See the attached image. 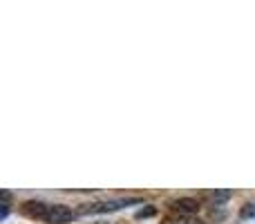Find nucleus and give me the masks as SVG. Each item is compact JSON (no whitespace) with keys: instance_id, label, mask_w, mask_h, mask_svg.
<instances>
[{"instance_id":"4","label":"nucleus","mask_w":255,"mask_h":224,"mask_svg":"<svg viewBox=\"0 0 255 224\" xmlns=\"http://www.w3.org/2000/svg\"><path fill=\"white\" fill-rule=\"evenodd\" d=\"M170 209L177 211L179 216H193V213L199 211V202L193 200V198H179V200H172Z\"/></svg>"},{"instance_id":"7","label":"nucleus","mask_w":255,"mask_h":224,"mask_svg":"<svg viewBox=\"0 0 255 224\" xmlns=\"http://www.w3.org/2000/svg\"><path fill=\"white\" fill-rule=\"evenodd\" d=\"M9 198H11V195H9L7 191H2V204H0V207H2L0 209V218H2V220L7 218V213H9Z\"/></svg>"},{"instance_id":"1","label":"nucleus","mask_w":255,"mask_h":224,"mask_svg":"<svg viewBox=\"0 0 255 224\" xmlns=\"http://www.w3.org/2000/svg\"><path fill=\"white\" fill-rule=\"evenodd\" d=\"M139 200H110V202H94V204H81V209L76 213L79 216H85V213H110L117 211L121 207H128V204H136Z\"/></svg>"},{"instance_id":"6","label":"nucleus","mask_w":255,"mask_h":224,"mask_svg":"<svg viewBox=\"0 0 255 224\" xmlns=\"http://www.w3.org/2000/svg\"><path fill=\"white\" fill-rule=\"evenodd\" d=\"M206 198L211 200V202H224V200L231 198V191H213V193H206Z\"/></svg>"},{"instance_id":"2","label":"nucleus","mask_w":255,"mask_h":224,"mask_svg":"<svg viewBox=\"0 0 255 224\" xmlns=\"http://www.w3.org/2000/svg\"><path fill=\"white\" fill-rule=\"evenodd\" d=\"M76 213L72 209H67L65 204H49V211H47V218L45 222L47 224H67L74 220Z\"/></svg>"},{"instance_id":"3","label":"nucleus","mask_w":255,"mask_h":224,"mask_svg":"<svg viewBox=\"0 0 255 224\" xmlns=\"http://www.w3.org/2000/svg\"><path fill=\"white\" fill-rule=\"evenodd\" d=\"M47 211H49V204L40 202V200H29V202H25L20 207L22 216L31 218V220H45V218H47Z\"/></svg>"},{"instance_id":"8","label":"nucleus","mask_w":255,"mask_h":224,"mask_svg":"<svg viewBox=\"0 0 255 224\" xmlns=\"http://www.w3.org/2000/svg\"><path fill=\"white\" fill-rule=\"evenodd\" d=\"M242 218H255V204H244L242 211H240Z\"/></svg>"},{"instance_id":"9","label":"nucleus","mask_w":255,"mask_h":224,"mask_svg":"<svg viewBox=\"0 0 255 224\" xmlns=\"http://www.w3.org/2000/svg\"><path fill=\"white\" fill-rule=\"evenodd\" d=\"M154 216V209H141L139 213H136V218H150Z\"/></svg>"},{"instance_id":"5","label":"nucleus","mask_w":255,"mask_h":224,"mask_svg":"<svg viewBox=\"0 0 255 224\" xmlns=\"http://www.w3.org/2000/svg\"><path fill=\"white\" fill-rule=\"evenodd\" d=\"M163 224H204V222L193 220V218H184V216H179V218L170 216V218H166V220H163Z\"/></svg>"}]
</instances>
